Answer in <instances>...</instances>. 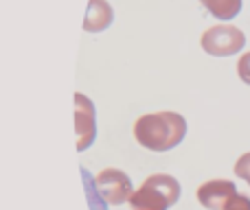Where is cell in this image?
Returning a JSON list of instances; mask_svg holds the SVG:
<instances>
[{
  "mask_svg": "<svg viewBox=\"0 0 250 210\" xmlns=\"http://www.w3.org/2000/svg\"><path fill=\"white\" fill-rule=\"evenodd\" d=\"M182 134H185V118L171 114V112L143 116L136 125V136L141 138V142L154 147V149L169 147V142L176 145Z\"/></svg>",
  "mask_w": 250,
  "mask_h": 210,
  "instance_id": "cell-1",
  "label": "cell"
},
{
  "mask_svg": "<svg viewBox=\"0 0 250 210\" xmlns=\"http://www.w3.org/2000/svg\"><path fill=\"white\" fill-rule=\"evenodd\" d=\"M244 44H246L244 33L237 26H230V24L211 26L202 35V48L208 55H215V57L235 55V53H239L244 48Z\"/></svg>",
  "mask_w": 250,
  "mask_h": 210,
  "instance_id": "cell-2",
  "label": "cell"
},
{
  "mask_svg": "<svg viewBox=\"0 0 250 210\" xmlns=\"http://www.w3.org/2000/svg\"><path fill=\"white\" fill-rule=\"evenodd\" d=\"M112 22V9L105 0H90V7L86 13L83 29L86 31H104Z\"/></svg>",
  "mask_w": 250,
  "mask_h": 210,
  "instance_id": "cell-3",
  "label": "cell"
},
{
  "mask_svg": "<svg viewBox=\"0 0 250 210\" xmlns=\"http://www.w3.org/2000/svg\"><path fill=\"white\" fill-rule=\"evenodd\" d=\"M204 7L208 9V13L220 20H230L242 11V0H200Z\"/></svg>",
  "mask_w": 250,
  "mask_h": 210,
  "instance_id": "cell-4",
  "label": "cell"
},
{
  "mask_svg": "<svg viewBox=\"0 0 250 210\" xmlns=\"http://www.w3.org/2000/svg\"><path fill=\"white\" fill-rule=\"evenodd\" d=\"M237 73H239V79H242L244 83H248V86H250V53H244V55L239 57Z\"/></svg>",
  "mask_w": 250,
  "mask_h": 210,
  "instance_id": "cell-5",
  "label": "cell"
}]
</instances>
